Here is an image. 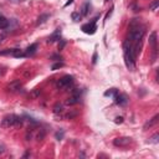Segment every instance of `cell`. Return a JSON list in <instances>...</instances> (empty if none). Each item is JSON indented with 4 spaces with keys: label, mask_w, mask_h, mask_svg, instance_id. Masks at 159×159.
<instances>
[{
    "label": "cell",
    "mask_w": 159,
    "mask_h": 159,
    "mask_svg": "<svg viewBox=\"0 0 159 159\" xmlns=\"http://www.w3.org/2000/svg\"><path fill=\"white\" fill-rule=\"evenodd\" d=\"M149 143H153V144H158L159 143V134H158V133L153 134L152 137L149 138Z\"/></svg>",
    "instance_id": "obj_19"
},
{
    "label": "cell",
    "mask_w": 159,
    "mask_h": 159,
    "mask_svg": "<svg viewBox=\"0 0 159 159\" xmlns=\"http://www.w3.org/2000/svg\"><path fill=\"white\" fill-rule=\"evenodd\" d=\"M53 113L56 116L60 114V117H62V113H64V106L61 103H56L55 107H53Z\"/></svg>",
    "instance_id": "obj_15"
},
{
    "label": "cell",
    "mask_w": 159,
    "mask_h": 159,
    "mask_svg": "<svg viewBox=\"0 0 159 159\" xmlns=\"http://www.w3.org/2000/svg\"><path fill=\"white\" fill-rule=\"evenodd\" d=\"M113 9H114V8H113V6H112V8H111V10H110V11H108V12H107V14H106V16H104V20H103V23H106V21H107V20H108V19H110V18H111L112 12H113Z\"/></svg>",
    "instance_id": "obj_24"
},
{
    "label": "cell",
    "mask_w": 159,
    "mask_h": 159,
    "mask_svg": "<svg viewBox=\"0 0 159 159\" xmlns=\"http://www.w3.org/2000/svg\"><path fill=\"white\" fill-rule=\"evenodd\" d=\"M108 1H110V0H104V3H108Z\"/></svg>",
    "instance_id": "obj_35"
},
{
    "label": "cell",
    "mask_w": 159,
    "mask_h": 159,
    "mask_svg": "<svg viewBox=\"0 0 159 159\" xmlns=\"http://www.w3.org/2000/svg\"><path fill=\"white\" fill-rule=\"evenodd\" d=\"M72 3H73V0H69V1H67V3H66V4H65V5H64V6L66 8V6H69V5H70V4H72Z\"/></svg>",
    "instance_id": "obj_33"
},
{
    "label": "cell",
    "mask_w": 159,
    "mask_h": 159,
    "mask_svg": "<svg viewBox=\"0 0 159 159\" xmlns=\"http://www.w3.org/2000/svg\"><path fill=\"white\" fill-rule=\"evenodd\" d=\"M56 86H57L58 90L67 91L69 88H71V87L73 86V77L70 76V75H66V76L61 77L60 80H58L57 83H56Z\"/></svg>",
    "instance_id": "obj_3"
},
{
    "label": "cell",
    "mask_w": 159,
    "mask_h": 159,
    "mask_svg": "<svg viewBox=\"0 0 159 159\" xmlns=\"http://www.w3.org/2000/svg\"><path fill=\"white\" fill-rule=\"evenodd\" d=\"M5 152V148H4V145H0V154H3Z\"/></svg>",
    "instance_id": "obj_32"
},
{
    "label": "cell",
    "mask_w": 159,
    "mask_h": 159,
    "mask_svg": "<svg viewBox=\"0 0 159 159\" xmlns=\"http://www.w3.org/2000/svg\"><path fill=\"white\" fill-rule=\"evenodd\" d=\"M23 118L16 114H8L1 119V127L3 128H10V127H21Z\"/></svg>",
    "instance_id": "obj_2"
},
{
    "label": "cell",
    "mask_w": 159,
    "mask_h": 159,
    "mask_svg": "<svg viewBox=\"0 0 159 159\" xmlns=\"http://www.w3.org/2000/svg\"><path fill=\"white\" fill-rule=\"evenodd\" d=\"M99 16H96V18L92 20L91 23H87L85 25H82V27H81V30L85 32V34L87 35H93L96 30H97V25H96V23H97V20H98Z\"/></svg>",
    "instance_id": "obj_4"
},
{
    "label": "cell",
    "mask_w": 159,
    "mask_h": 159,
    "mask_svg": "<svg viewBox=\"0 0 159 159\" xmlns=\"http://www.w3.org/2000/svg\"><path fill=\"white\" fill-rule=\"evenodd\" d=\"M91 3L87 0V1H85L83 3V5L81 6V10H80V14H81V16L82 18H86L87 15L90 14V11H91Z\"/></svg>",
    "instance_id": "obj_10"
},
{
    "label": "cell",
    "mask_w": 159,
    "mask_h": 159,
    "mask_svg": "<svg viewBox=\"0 0 159 159\" xmlns=\"http://www.w3.org/2000/svg\"><path fill=\"white\" fill-rule=\"evenodd\" d=\"M9 26V20L6 18H4L3 15H0V30H3V29H6Z\"/></svg>",
    "instance_id": "obj_16"
},
{
    "label": "cell",
    "mask_w": 159,
    "mask_h": 159,
    "mask_svg": "<svg viewBox=\"0 0 159 159\" xmlns=\"http://www.w3.org/2000/svg\"><path fill=\"white\" fill-rule=\"evenodd\" d=\"M51 58H55L56 61H61V60H62V57H61V56H58V55H52Z\"/></svg>",
    "instance_id": "obj_30"
},
{
    "label": "cell",
    "mask_w": 159,
    "mask_h": 159,
    "mask_svg": "<svg viewBox=\"0 0 159 159\" xmlns=\"http://www.w3.org/2000/svg\"><path fill=\"white\" fill-rule=\"evenodd\" d=\"M58 40H61V29H56V30L49 36V39H47V44L56 42V41H58Z\"/></svg>",
    "instance_id": "obj_9"
},
{
    "label": "cell",
    "mask_w": 159,
    "mask_h": 159,
    "mask_svg": "<svg viewBox=\"0 0 159 159\" xmlns=\"http://www.w3.org/2000/svg\"><path fill=\"white\" fill-rule=\"evenodd\" d=\"M131 143H132L131 137H119L113 140V144L116 147H127V145H129Z\"/></svg>",
    "instance_id": "obj_6"
},
{
    "label": "cell",
    "mask_w": 159,
    "mask_h": 159,
    "mask_svg": "<svg viewBox=\"0 0 159 159\" xmlns=\"http://www.w3.org/2000/svg\"><path fill=\"white\" fill-rule=\"evenodd\" d=\"M117 93H118V90H117V88H111V90L104 92V96H106V97H114Z\"/></svg>",
    "instance_id": "obj_17"
},
{
    "label": "cell",
    "mask_w": 159,
    "mask_h": 159,
    "mask_svg": "<svg viewBox=\"0 0 159 159\" xmlns=\"http://www.w3.org/2000/svg\"><path fill=\"white\" fill-rule=\"evenodd\" d=\"M11 56L15 57V58H21V57H25V52L23 51V50H20V49H14V50H12Z\"/></svg>",
    "instance_id": "obj_14"
},
{
    "label": "cell",
    "mask_w": 159,
    "mask_h": 159,
    "mask_svg": "<svg viewBox=\"0 0 159 159\" xmlns=\"http://www.w3.org/2000/svg\"><path fill=\"white\" fill-rule=\"evenodd\" d=\"M65 46H66V41L65 40H58V50H60V51H61V50H64V47H65Z\"/></svg>",
    "instance_id": "obj_23"
},
{
    "label": "cell",
    "mask_w": 159,
    "mask_h": 159,
    "mask_svg": "<svg viewBox=\"0 0 159 159\" xmlns=\"http://www.w3.org/2000/svg\"><path fill=\"white\" fill-rule=\"evenodd\" d=\"M14 49H5L4 51H0V55H11Z\"/></svg>",
    "instance_id": "obj_26"
},
{
    "label": "cell",
    "mask_w": 159,
    "mask_h": 159,
    "mask_svg": "<svg viewBox=\"0 0 159 159\" xmlns=\"http://www.w3.org/2000/svg\"><path fill=\"white\" fill-rule=\"evenodd\" d=\"M97 60H98V53H97V51H95L93 56H92V64L96 65V64H97Z\"/></svg>",
    "instance_id": "obj_28"
},
{
    "label": "cell",
    "mask_w": 159,
    "mask_h": 159,
    "mask_svg": "<svg viewBox=\"0 0 159 159\" xmlns=\"http://www.w3.org/2000/svg\"><path fill=\"white\" fill-rule=\"evenodd\" d=\"M123 117L122 116H119V117H116V119H114V123H117V124H119V123H123Z\"/></svg>",
    "instance_id": "obj_29"
},
{
    "label": "cell",
    "mask_w": 159,
    "mask_h": 159,
    "mask_svg": "<svg viewBox=\"0 0 159 159\" xmlns=\"http://www.w3.org/2000/svg\"><path fill=\"white\" fill-rule=\"evenodd\" d=\"M65 66V64L62 61H58V62H56V64H53L52 66H51V70L52 71H56V70H58V69H61V67H64Z\"/></svg>",
    "instance_id": "obj_21"
},
{
    "label": "cell",
    "mask_w": 159,
    "mask_h": 159,
    "mask_svg": "<svg viewBox=\"0 0 159 159\" xmlns=\"http://www.w3.org/2000/svg\"><path fill=\"white\" fill-rule=\"evenodd\" d=\"M44 137H45V132H44V129H40V132L37 133V140H42V139H44Z\"/></svg>",
    "instance_id": "obj_25"
},
{
    "label": "cell",
    "mask_w": 159,
    "mask_h": 159,
    "mask_svg": "<svg viewBox=\"0 0 159 159\" xmlns=\"http://www.w3.org/2000/svg\"><path fill=\"white\" fill-rule=\"evenodd\" d=\"M81 96H82V92L80 91L78 88H73L72 90V95L70 96L67 98V101H66V104H69V106H73V104H77L81 101Z\"/></svg>",
    "instance_id": "obj_5"
},
{
    "label": "cell",
    "mask_w": 159,
    "mask_h": 159,
    "mask_svg": "<svg viewBox=\"0 0 159 159\" xmlns=\"http://www.w3.org/2000/svg\"><path fill=\"white\" fill-rule=\"evenodd\" d=\"M158 6H159V0H153V1L149 4V10H156Z\"/></svg>",
    "instance_id": "obj_22"
},
{
    "label": "cell",
    "mask_w": 159,
    "mask_h": 159,
    "mask_svg": "<svg viewBox=\"0 0 159 159\" xmlns=\"http://www.w3.org/2000/svg\"><path fill=\"white\" fill-rule=\"evenodd\" d=\"M40 93H41V92H40V90H37V91H35L34 93H32V97H36V96H39Z\"/></svg>",
    "instance_id": "obj_31"
},
{
    "label": "cell",
    "mask_w": 159,
    "mask_h": 159,
    "mask_svg": "<svg viewBox=\"0 0 159 159\" xmlns=\"http://www.w3.org/2000/svg\"><path fill=\"white\" fill-rule=\"evenodd\" d=\"M149 46L153 49V61H154L157 56V32L156 31H153L149 35Z\"/></svg>",
    "instance_id": "obj_7"
},
{
    "label": "cell",
    "mask_w": 159,
    "mask_h": 159,
    "mask_svg": "<svg viewBox=\"0 0 159 159\" xmlns=\"http://www.w3.org/2000/svg\"><path fill=\"white\" fill-rule=\"evenodd\" d=\"M11 1H24V0H11Z\"/></svg>",
    "instance_id": "obj_34"
},
{
    "label": "cell",
    "mask_w": 159,
    "mask_h": 159,
    "mask_svg": "<svg viewBox=\"0 0 159 159\" xmlns=\"http://www.w3.org/2000/svg\"><path fill=\"white\" fill-rule=\"evenodd\" d=\"M71 18H72V20H73V21H80V20H81V18H82V16H81V14H80V12H77V11H73L72 12V14H71Z\"/></svg>",
    "instance_id": "obj_20"
},
{
    "label": "cell",
    "mask_w": 159,
    "mask_h": 159,
    "mask_svg": "<svg viewBox=\"0 0 159 159\" xmlns=\"http://www.w3.org/2000/svg\"><path fill=\"white\" fill-rule=\"evenodd\" d=\"M37 47H39V45H37L36 42L35 44H31L26 50H25V57H30L32 55H35Z\"/></svg>",
    "instance_id": "obj_12"
},
{
    "label": "cell",
    "mask_w": 159,
    "mask_h": 159,
    "mask_svg": "<svg viewBox=\"0 0 159 159\" xmlns=\"http://www.w3.org/2000/svg\"><path fill=\"white\" fill-rule=\"evenodd\" d=\"M158 118H159V114H156V116H154L152 119L148 121V122L144 124V129H147L148 127L150 128V127H153V125H156V124L158 123Z\"/></svg>",
    "instance_id": "obj_13"
},
{
    "label": "cell",
    "mask_w": 159,
    "mask_h": 159,
    "mask_svg": "<svg viewBox=\"0 0 159 159\" xmlns=\"http://www.w3.org/2000/svg\"><path fill=\"white\" fill-rule=\"evenodd\" d=\"M113 98H114L116 104H118V106H121V107H123L128 103V97L124 93H117Z\"/></svg>",
    "instance_id": "obj_8"
},
{
    "label": "cell",
    "mask_w": 159,
    "mask_h": 159,
    "mask_svg": "<svg viewBox=\"0 0 159 159\" xmlns=\"http://www.w3.org/2000/svg\"><path fill=\"white\" fill-rule=\"evenodd\" d=\"M49 18H50V15H49V14H42V15H40V16H39V19H37V25L46 23V20H47Z\"/></svg>",
    "instance_id": "obj_18"
},
{
    "label": "cell",
    "mask_w": 159,
    "mask_h": 159,
    "mask_svg": "<svg viewBox=\"0 0 159 159\" xmlns=\"http://www.w3.org/2000/svg\"><path fill=\"white\" fill-rule=\"evenodd\" d=\"M21 87H23L21 82H20L19 80H15V81L10 82V85L8 86V90H9L10 92H19L20 90H21Z\"/></svg>",
    "instance_id": "obj_11"
},
{
    "label": "cell",
    "mask_w": 159,
    "mask_h": 159,
    "mask_svg": "<svg viewBox=\"0 0 159 159\" xmlns=\"http://www.w3.org/2000/svg\"><path fill=\"white\" fill-rule=\"evenodd\" d=\"M138 53L139 52H138L137 50L133 47V45L125 39L123 41V57H124V64L128 70L133 71L136 69V60H137Z\"/></svg>",
    "instance_id": "obj_1"
},
{
    "label": "cell",
    "mask_w": 159,
    "mask_h": 159,
    "mask_svg": "<svg viewBox=\"0 0 159 159\" xmlns=\"http://www.w3.org/2000/svg\"><path fill=\"white\" fill-rule=\"evenodd\" d=\"M64 133H65L64 131H60V132H57V133H56V134H55V137H56V139H57V140H61V139H62V138H64Z\"/></svg>",
    "instance_id": "obj_27"
}]
</instances>
